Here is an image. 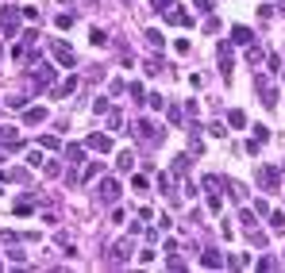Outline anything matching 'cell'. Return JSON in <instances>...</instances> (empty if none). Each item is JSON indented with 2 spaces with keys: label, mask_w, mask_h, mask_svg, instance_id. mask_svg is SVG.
Listing matches in <instances>:
<instances>
[{
  "label": "cell",
  "mask_w": 285,
  "mask_h": 273,
  "mask_svg": "<svg viewBox=\"0 0 285 273\" xmlns=\"http://www.w3.org/2000/svg\"><path fill=\"white\" fill-rule=\"evenodd\" d=\"M254 93L262 97V108H277V88L266 73H254Z\"/></svg>",
  "instance_id": "6da1fadb"
},
{
  "label": "cell",
  "mask_w": 285,
  "mask_h": 273,
  "mask_svg": "<svg viewBox=\"0 0 285 273\" xmlns=\"http://www.w3.org/2000/svg\"><path fill=\"white\" fill-rule=\"evenodd\" d=\"M254 177H258V185L266 189V193H277V185H281V166H262Z\"/></svg>",
  "instance_id": "7a4b0ae2"
},
{
  "label": "cell",
  "mask_w": 285,
  "mask_h": 273,
  "mask_svg": "<svg viewBox=\"0 0 285 273\" xmlns=\"http://www.w3.org/2000/svg\"><path fill=\"white\" fill-rule=\"evenodd\" d=\"M19 19H23V12H19V8H4V12H0V27H4V35H8V39H16Z\"/></svg>",
  "instance_id": "3957f363"
},
{
  "label": "cell",
  "mask_w": 285,
  "mask_h": 273,
  "mask_svg": "<svg viewBox=\"0 0 285 273\" xmlns=\"http://www.w3.org/2000/svg\"><path fill=\"white\" fill-rule=\"evenodd\" d=\"M50 50H54V58H58V62L66 66V70H73V62H77V58H73V50H69V46L62 43V39H50Z\"/></svg>",
  "instance_id": "277c9868"
},
{
  "label": "cell",
  "mask_w": 285,
  "mask_h": 273,
  "mask_svg": "<svg viewBox=\"0 0 285 273\" xmlns=\"http://www.w3.org/2000/svg\"><path fill=\"white\" fill-rule=\"evenodd\" d=\"M96 193H100V200H104V204H116V196H120V181H112V177H104Z\"/></svg>",
  "instance_id": "5b68a950"
},
{
  "label": "cell",
  "mask_w": 285,
  "mask_h": 273,
  "mask_svg": "<svg viewBox=\"0 0 285 273\" xmlns=\"http://www.w3.org/2000/svg\"><path fill=\"white\" fill-rule=\"evenodd\" d=\"M50 81H54V66L39 62V66H35V85H39V88H46Z\"/></svg>",
  "instance_id": "8992f818"
},
{
  "label": "cell",
  "mask_w": 285,
  "mask_h": 273,
  "mask_svg": "<svg viewBox=\"0 0 285 273\" xmlns=\"http://www.w3.org/2000/svg\"><path fill=\"white\" fill-rule=\"evenodd\" d=\"M85 146H89V150H100V154H108V150H112V139H108V135H89Z\"/></svg>",
  "instance_id": "52a82bcc"
},
{
  "label": "cell",
  "mask_w": 285,
  "mask_h": 273,
  "mask_svg": "<svg viewBox=\"0 0 285 273\" xmlns=\"http://www.w3.org/2000/svg\"><path fill=\"white\" fill-rule=\"evenodd\" d=\"M200 265H208V269H220V265H224V254H220V250H204Z\"/></svg>",
  "instance_id": "ba28073f"
},
{
  "label": "cell",
  "mask_w": 285,
  "mask_h": 273,
  "mask_svg": "<svg viewBox=\"0 0 285 273\" xmlns=\"http://www.w3.org/2000/svg\"><path fill=\"white\" fill-rule=\"evenodd\" d=\"M231 43H239V46H247V43H251V27H231Z\"/></svg>",
  "instance_id": "9c48e42d"
},
{
  "label": "cell",
  "mask_w": 285,
  "mask_h": 273,
  "mask_svg": "<svg viewBox=\"0 0 285 273\" xmlns=\"http://www.w3.org/2000/svg\"><path fill=\"white\" fill-rule=\"evenodd\" d=\"M46 119V108H27L23 112V124H43Z\"/></svg>",
  "instance_id": "30bf717a"
},
{
  "label": "cell",
  "mask_w": 285,
  "mask_h": 273,
  "mask_svg": "<svg viewBox=\"0 0 285 273\" xmlns=\"http://www.w3.org/2000/svg\"><path fill=\"white\" fill-rule=\"evenodd\" d=\"M166 19H170L173 27H189V12H166Z\"/></svg>",
  "instance_id": "8fae6325"
},
{
  "label": "cell",
  "mask_w": 285,
  "mask_h": 273,
  "mask_svg": "<svg viewBox=\"0 0 285 273\" xmlns=\"http://www.w3.org/2000/svg\"><path fill=\"white\" fill-rule=\"evenodd\" d=\"M227 127H247V115H243L239 108H231V112H227Z\"/></svg>",
  "instance_id": "7c38bea8"
},
{
  "label": "cell",
  "mask_w": 285,
  "mask_h": 273,
  "mask_svg": "<svg viewBox=\"0 0 285 273\" xmlns=\"http://www.w3.org/2000/svg\"><path fill=\"white\" fill-rule=\"evenodd\" d=\"M54 27H58V31H66V27H73V12H62V16L54 19Z\"/></svg>",
  "instance_id": "4fadbf2b"
},
{
  "label": "cell",
  "mask_w": 285,
  "mask_h": 273,
  "mask_svg": "<svg viewBox=\"0 0 285 273\" xmlns=\"http://www.w3.org/2000/svg\"><path fill=\"white\" fill-rule=\"evenodd\" d=\"M89 43H93V46H104V43H108V35H104L100 27H93V31H89Z\"/></svg>",
  "instance_id": "5bb4252c"
},
{
  "label": "cell",
  "mask_w": 285,
  "mask_h": 273,
  "mask_svg": "<svg viewBox=\"0 0 285 273\" xmlns=\"http://www.w3.org/2000/svg\"><path fill=\"white\" fill-rule=\"evenodd\" d=\"M96 173H100V162H89V166H85V173H81V181L89 185V181H93Z\"/></svg>",
  "instance_id": "9a60e30c"
},
{
  "label": "cell",
  "mask_w": 285,
  "mask_h": 273,
  "mask_svg": "<svg viewBox=\"0 0 285 273\" xmlns=\"http://www.w3.org/2000/svg\"><path fill=\"white\" fill-rule=\"evenodd\" d=\"M116 166H120V169H131V166H135V154H131V150H123V154H120V162H116Z\"/></svg>",
  "instance_id": "2e32d148"
},
{
  "label": "cell",
  "mask_w": 285,
  "mask_h": 273,
  "mask_svg": "<svg viewBox=\"0 0 285 273\" xmlns=\"http://www.w3.org/2000/svg\"><path fill=\"white\" fill-rule=\"evenodd\" d=\"M147 43H150V46H162L166 39H162V31H154V27H150V31H147Z\"/></svg>",
  "instance_id": "e0dca14e"
},
{
  "label": "cell",
  "mask_w": 285,
  "mask_h": 273,
  "mask_svg": "<svg viewBox=\"0 0 285 273\" xmlns=\"http://www.w3.org/2000/svg\"><path fill=\"white\" fill-rule=\"evenodd\" d=\"M266 139H270V127H262V124H258V127H254V142H258V146H262V142H266Z\"/></svg>",
  "instance_id": "ac0fdd59"
},
{
  "label": "cell",
  "mask_w": 285,
  "mask_h": 273,
  "mask_svg": "<svg viewBox=\"0 0 285 273\" xmlns=\"http://www.w3.org/2000/svg\"><path fill=\"white\" fill-rule=\"evenodd\" d=\"M270 223H274V231H285V211H274V216H270Z\"/></svg>",
  "instance_id": "d6986e66"
},
{
  "label": "cell",
  "mask_w": 285,
  "mask_h": 273,
  "mask_svg": "<svg viewBox=\"0 0 285 273\" xmlns=\"http://www.w3.org/2000/svg\"><path fill=\"white\" fill-rule=\"evenodd\" d=\"M150 8H154V12H170L173 0H150Z\"/></svg>",
  "instance_id": "ffe728a7"
},
{
  "label": "cell",
  "mask_w": 285,
  "mask_h": 273,
  "mask_svg": "<svg viewBox=\"0 0 285 273\" xmlns=\"http://www.w3.org/2000/svg\"><path fill=\"white\" fill-rule=\"evenodd\" d=\"M73 88H77V77H69V81H66V85H62V88H58V97H69V93H73Z\"/></svg>",
  "instance_id": "44dd1931"
},
{
  "label": "cell",
  "mask_w": 285,
  "mask_h": 273,
  "mask_svg": "<svg viewBox=\"0 0 285 273\" xmlns=\"http://www.w3.org/2000/svg\"><path fill=\"white\" fill-rule=\"evenodd\" d=\"M185 169H189V158H185V154H182V158H173V173H185Z\"/></svg>",
  "instance_id": "7402d4cb"
},
{
  "label": "cell",
  "mask_w": 285,
  "mask_h": 273,
  "mask_svg": "<svg viewBox=\"0 0 285 273\" xmlns=\"http://www.w3.org/2000/svg\"><path fill=\"white\" fill-rule=\"evenodd\" d=\"M66 158L73 162V166H77V162H81V146H69V150H66Z\"/></svg>",
  "instance_id": "603a6c76"
},
{
  "label": "cell",
  "mask_w": 285,
  "mask_h": 273,
  "mask_svg": "<svg viewBox=\"0 0 285 273\" xmlns=\"http://www.w3.org/2000/svg\"><path fill=\"white\" fill-rule=\"evenodd\" d=\"M0 58H4V43H0Z\"/></svg>",
  "instance_id": "cb8c5ba5"
}]
</instances>
